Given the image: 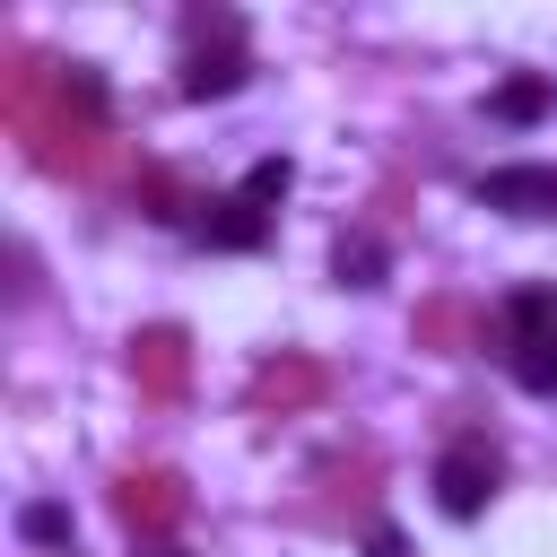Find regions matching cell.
<instances>
[{
  "label": "cell",
  "mask_w": 557,
  "mask_h": 557,
  "mask_svg": "<svg viewBox=\"0 0 557 557\" xmlns=\"http://www.w3.org/2000/svg\"><path fill=\"white\" fill-rule=\"evenodd\" d=\"M183 479L174 470H157V461H131V470H113V522L122 531H139V540H165L174 522H183Z\"/></svg>",
  "instance_id": "cell-1"
},
{
  "label": "cell",
  "mask_w": 557,
  "mask_h": 557,
  "mask_svg": "<svg viewBox=\"0 0 557 557\" xmlns=\"http://www.w3.org/2000/svg\"><path fill=\"white\" fill-rule=\"evenodd\" d=\"M305 487H313V496H305L313 522H366V513H374V487H383V461L357 444V453H331Z\"/></svg>",
  "instance_id": "cell-2"
},
{
  "label": "cell",
  "mask_w": 557,
  "mask_h": 557,
  "mask_svg": "<svg viewBox=\"0 0 557 557\" xmlns=\"http://www.w3.org/2000/svg\"><path fill=\"white\" fill-rule=\"evenodd\" d=\"M487 496H496V453H487L479 435L444 444V461H435V505H444L453 522H470V513H487Z\"/></svg>",
  "instance_id": "cell-3"
},
{
  "label": "cell",
  "mask_w": 557,
  "mask_h": 557,
  "mask_svg": "<svg viewBox=\"0 0 557 557\" xmlns=\"http://www.w3.org/2000/svg\"><path fill=\"white\" fill-rule=\"evenodd\" d=\"M26 157H35L44 174H104V165H113V139H104V131H87V122H70V113H61V96H52V122L26 139Z\"/></svg>",
  "instance_id": "cell-4"
},
{
  "label": "cell",
  "mask_w": 557,
  "mask_h": 557,
  "mask_svg": "<svg viewBox=\"0 0 557 557\" xmlns=\"http://www.w3.org/2000/svg\"><path fill=\"white\" fill-rule=\"evenodd\" d=\"M131 383H139V400H183V383H191V339L183 331H139L131 339Z\"/></svg>",
  "instance_id": "cell-5"
},
{
  "label": "cell",
  "mask_w": 557,
  "mask_h": 557,
  "mask_svg": "<svg viewBox=\"0 0 557 557\" xmlns=\"http://www.w3.org/2000/svg\"><path fill=\"white\" fill-rule=\"evenodd\" d=\"M322 392H331V366H322V357H270V366L252 374V409H261V418L313 409Z\"/></svg>",
  "instance_id": "cell-6"
},
{
  "label": "cell",
  "mask_w": 557,
  "mask_h": 557,
  "mask_svg": "<svg viewBox=\"0 0 557 557\" xmlns=\"http://www.w3.org/2000/svg\"><path fill=\"white\" fill-rule=\"evenodd\" d=\"M191 235H200L209 252H261V244H270V209L244 200V191H226V200H200Z\"/></svg>",
  "instance_id": "cell-7"
},
{
  "label": "cell",
  "mask_w": 557,
  "mask_h": 557,
  "mask_svg": "<svg viewBox=\"0 0 557 557\" xmlns=\"http://www.w3.org/2000/svg\"><path fill=\"white\" fill-rule=\"evenodd\" d=\"M479 200L505 218H557V165H496L479 174Z\"/></svg>",
  "instance_id": "cell-8"
},
{
  "label": "cell",
  "mask_w": 557,
  "mask_h": 557,
  "mask_svg": "<svg viewBox=\"0 0 557 557\" xmlns=\"http://www.w3.org/2000/svg\"><path fill=\"white\" fill-rule=\"evenodd\" d=\"M409 339L435 348V357H470V348H479V305H470V296H426L418 322H409Z\"/></svg>",
  "instance_id": "cell-9"
},
{
  "label": "cell",
  "mask_w": 557,
  "mask_h": 557,
  "mask_svg": "<svg viewBox=\"0 0 557 557\" xmlns=\"http://www.w3.org/2000/svg\"><path fill=\"white\" fill-rule=\"evenodd\" d=\"M131 200H139V218H157V226H191V218H200V200H191L183 174H165V165H139Z\"/></svg>",
  "instance_id": "cell-10"
},
{
  "label": "cell",
  "mask_w": 557,
  "mask_h": 557,
  "mask_svg": "<svg viewBox=\"0 0 557 557\" xmlns=\"http://www.w3.org/2000/svg\"><path fill=\"white\" fill-rule=\"evenodd\" d=\"M244 70H252V61H244V44H226V52H191V61H183V96H191V104L235 96V87H244Z\"/></svg>",
  "instance_id": "cell-11"
},
{
  "label": "cell",
  "mask_w": 557,
  "mask_h": 557,
  "mask_svg": "<svg viewBox=\"0 0 557 557\" xmlns=\"http://www.w3.org/2000/svg\"><path fill=\"white\" fill-rule=\"evenodd\" d=\"M548 104H557V78H540V70H522V78H505V87L487 96V113H496V122H540Z\"/></svg>",
  "instance_id": "cell-12"
},
{
  "label": "cell",
  "mask_w": 557,
  "mask_h": 557,
  "mask_svg": "<svg viewBox=\"0 0 557 557\" xmlns=\"http://www.w3.org/2000/svg\"><path fill=\"white\" fill-rule=\"evenodd\" d=\"M557 322V287H522V296H505V357L522 348V339H540Z\"/></svg>",
  "instance_id": "cell-13"
},
{
  "label": "cell",
  "mask_w": 557,
  "mask_h": 557,
  "mask_svg": "<svg viewBox=\"0 0 557 557\" xmlns=\"http://www.w3.org/2000/svg\"><path fill=\"white\" fill-rule=\"evenodd\" d=\"M61 113L87 122V131H104V78L87 61H61Z\"/></svg>",
  "instance_id": "cell-14"
},
{
  "label": "cell",
  "mask_w": 557,
  "mask_h": 557,
  "mask_svg": "<svg viewBox=\"0 0 557 557\" xmlns=\"http://www.w3.org/2000/svg\"><path fill=\"white\" fill-rule=\"evenodd\" d=\"M331 270H339V287H383V244L374 235H339Z\"/></svg>",
  "instance_id": "cell-15"
},
{
  "label": "cell",
  "mask_w": 557,
  "mask_h": 557,
  "mask_svg": "<svg viewBox=\"0 0 557 557\" xmlns=\"http://www.w3.org/2000/svg\"><path fill=\"white\" fill-rule=\"evenodd\" d=\"M513 383H522V392H557V322L513 348Z\"/></svg>",
  "instance_id": "cell-16"
},
{
  "label": "cell",
  "mask_w": 557,
  "mask_h": 557,
  "mask_svg": "<svg viewBox=\"0 0 557 557\" xmlns=\"http://www.w3.org/2000/svg\"><path fill=\"white\" fill-rule=\"evenodd\" d=\"M17 540H35V548H70V505H52V496L17 505Z\"/></svg>",
  "instance_id": "cell-17"
},
{
  "label": "cell",
  "mask_w": 557,
  "mask_h": 557,
  "mask_svg": "<svg viewBox=\"0 0 557 557\" xmlns=\"http://www.w3.org/2000/svg\"><path fill=\"white\" fill-rule=\"evenodd\" d=\"M287 183H296V165H287V157H261V165L244 174V200H261V209H270V200H287Z\"/></svg>",
  "instance_id": "cell-18"
},
{
  "label": "cell",
  "mask_w": 557,
  "mask_h": 557,
  "mask_svg": "<svg viewBox=\"0 0 557 557\" xmlns=\"http://www.w3.org/2000/svg\"><path fill=\"white\" fill-rule=\"evenodd\" d=\"M366 557H409V540L392 522H366Z\"/></svg>",
  "instance_id": "cell-19"
},
{
  "label": "cell",
  "mask_w": 557,
  "mask_h": 557,
  "mask_svg": "<svg viewBox=\"0 0 557 557\" xmlns=\"http://www.w3.org/2000/svg\"><path fill=\"white\" fill-rule=\"evenodd\" d=\"M139 557H183V548H174V540H148V548H139Z\"/></svg>",
  "instance_id": "cell-20"
}]
</instances>
